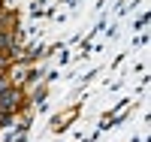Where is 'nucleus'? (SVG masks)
Returning <instances> with one entry per match:
<instances>
[{"instance_id": "7ed1b4c3", "label": "nucleus", "mask_w": 151, "mask_h": 142, "mask_svg": "<svg viewBox=\"0 0 151 142\" xmlns=\"http://www.w3.org/2000/svg\"><path fill=\"white\" fill-rule=\"evenodd\" d=\"M76 118H79V106H70V109H64V112H58L55 118H52V130H55V133H64Z\"/></svg>"}, {"instance_id": "423d86ee", "label": "nucleus", "mask_w": 151, "mask_h": 142, "mask_svg": "<svg viewBox=\"0 0 151 142\" xmlns=\"http://www.w3.org/2000/svg\"><path fill=\"white\" fill-rule=\"evenodd\" d=\"M145 43H148V33H139V36L133 40V45H145Z\"/></svg>"}, {"instance_id": "20e7f679", "label": "nucleus", "mask_w": 151, "mask_h": 142, "mask_svg": "<svg viewBox=\"0 0 151 142\" xmlns=\"http://www.w3.org/2000/svg\"><path fill=\"white\" fill-rule=\"evenodd\" d=\"M145 24H148V12H142V15L133 21V30H139V33H142V30H145Z\"/></svg>"}, {"instance_id": "f257e3e1", "label": "nucleus", "mask_w": 151, "mask_h": 142, "mask_svg": "<svg viewBox=\"0 0 151 142\" xmlns=\"http://www.w3.org/2000/svg\"><path fill=\"white\" fill-rule=\"evenodd\" d=\"M24 109H33L27 103V94H24V88H15V85H6L3 91H0V112L6 115H18Z\"/></svg>"}, {"instance_id": "f03ea898", "label": "nucleus", "mask_w": 151, "mask_h": 142, "mask_svg": "<svg viewBox=\"0 0 151 142\" xmlns=\"http://www.w3.org/2000/svg\"><path fill=\"white\" fill-rule=\"evenodd\" d=\"M30 67H33V63L9 61V67H6V82L15 85V88H24V82H27V76H30Z\"/></svg>"}, {"instance_id": "39448f33", "label": "nucleus", "mask_w": 151, "mask_h": 142, "mask_svg": "<svg viewBox=\"0 0 151 142\" xmlns=\"http://www.w3.org/2000/svg\"><path fill=\"white\" fill-rule=\"evenodd\" d=\"M15 136H18V130H15V127H6V130H3V136H0V142H15Z\"/></svg>"}]
</instances>
